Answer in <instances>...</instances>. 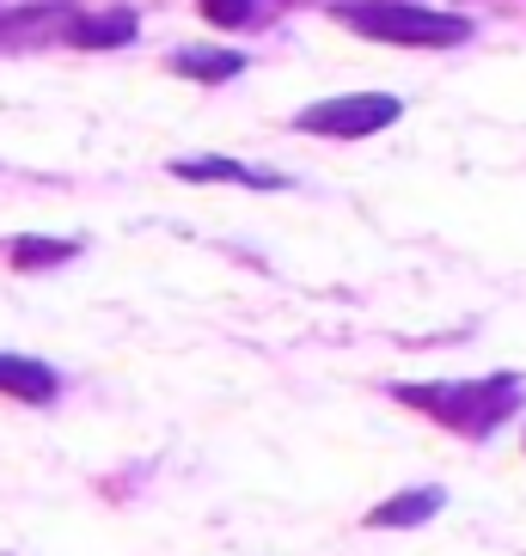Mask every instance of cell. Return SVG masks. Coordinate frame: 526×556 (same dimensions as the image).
Instances as JSON below:
<instances>
[{"label":"cell","instance_id":"cell-1","mask_svg":"<svg viewBox=\"0 0 526 556\" xmlns=\"http://www.w3.org/2000/svg\"><path fill=\"white\" fill-rule=\"evenodd\" d=\"M330 18L374 43H404V50H453L472 37L460 13H435V7H411V0H337Z\"/></svg>","mask_w":526,"mask_h":556},{"label":"cell","instance_id":"cell-2","mask_svg":"<svg viewBox=\"0 0 526 556\" xmlns=\"http://www.w3.org/2000/svg\"><path fill=\"white\" fill-rule=\"evenodd\" d=\"M398 397L411 409H423V416H435V422L484 441V434L521 404V379L496 374V379H465V386H398Z\"/></svg>","mask_w":526,"mask_h":556},{"label":"cell","instance_id":"cell-3","mask_svg":"<svg viewBox=\"0 0 526 556\" xmlns=\"http://www.w3.org/2000/svg\"><path fill=\"white\" fill-rule=\"evenodd\" d=\"M404 104L392 92H343V99H318L295 116L300 135H337V141H362V135H379L392 129Z\"/></svg>","mask_w":526,"mask_h":556},{"label":"cell","instance_id":"cell-4","mask_svg":"<svg viewBox=\"0 0 526 556\" xmlns=\"http://www.w3.org/2000/svg\"><path fill=\"white\" fill-rule=\"evenodd\" d=\"M55 367H43V361H32V355H7L0 349V392L7 397H18V404H50L55 397Z\"/></svg>","mask_w":526,"mask_h":556},{"label":"cell","instance_id":"cell-5","mask_svg":"<svg viewBox=\"0 0 526 556\" xmlns=\"http://www.w3.org/2000/svg\"><path fill=\"white\" fill-rule=\"evenodd\" d=\"M441 502L447 495L428 483V490H404V495H392V502H379L374 514H367V526H379V532H392V526H423V520H435L441 514Z\"/></svg>","mask_w":526,"mask_h":556},{"label":"cell","instance_id":"cell-6","mask_svg":"<svg viewBox=\"0 0 526 556\" xmlns=\"http://www.w3.org/2000/svg\"><path fill=\"white\" fill-rule=\"evenodd\" d=\"M141 31V18L123 7V13H92V18H67V37L80 43V50H111V43H135Z\"/></svg>","mask_w":526,"mask_h":556},{"label":"cell","instance_id":"cell-7","mask_svg":"<svg viewBox=\"0 0 526 556\" xmlns=\"http://www.w3.org/2000/svg\"><path fill=\"white\" fill-rule=\"evenodd\" d=\"M184 184H251V190H276L281 178H270V172H251V165L239 160H178L172 165Z\"/></svg>","mask_w":526,"mask_h":556},{"label":"cell","instance_id":"cell-8","mask_svg":"<svg viewBox=\"0 0 526 556\" xmlns=\"http://www.w3.org/2000/svg\"><path fill=\"white\" fill-rule=\"evenodd\" d=\"M172 74H184V80H233V74H246V55L239 50H178Z\"/></svg>","mask_w":526,"mask_h":556},{"label":"cell","instance_id":"cell-9","mask_svg":"<svg viewBox=\"0 0 526 556\" xmlns=\"http://www.w3.org/2000/svg\"><path fill=\"white\" fill-rule=\"evenodd\" d=\"M74 245L67 239H13V263L18 269H50V263H67Z\"/></svg>","mask_w":526,"mask_h":556},{"label":"cell","instance_id":"cell-10","mask_svg":"<svg viewBox=\"0 0 526 556\" xmlns=\"http://www.w3.org/2000/svg\"><path fill=\"white\" fill-rule=\"evenodd\" d=\"M197 7L209 25H251V13H258V0H197Z\"/></svg>","mask_w":526,"mask_h":556}]
</instances>
